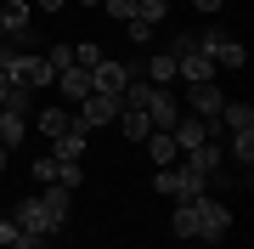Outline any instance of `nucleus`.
<instances>
[{"mask_svg":"<svg viewBox=\"0 0 254 249\" xmlns=\"http://www.w3.org/2000/svg\"><path fill=\"white\" fill-rule=\"evenodd\" d=\"M198 51H209V63H215V74H226V68H243V63H249L243 40H232V28H220V23L198 34Z\"/></svg>","mask_w":254,"mask_h":249,"instance_id":"1","label":"nucleus"},{"mask_svg":"<svg viewBox=\"0 0 254 249\" xmlns=\"http://www.w3.org/2000/svg\"><path fill=\"white\" fill-rule=\"evenodd\" d=\"M192 204H198V238L203 244H220V238H226V232H232V210H226V204H220V198H192Z\"/></svg>","mask_w":254,"mask_h":249,"instance_id":"2","label":"nucleus"},{"mask_svg":"<svg viewBox=\"0 0 254 249\" xmlns=\"http://www.w3.org/2000/svg\"><path fill=\"white\" fill-rule=\"evenodd\" d=\"M130 80H136V68H130V63H119V57H102V63L91 68V91H102V96H119Z\"/></svg>","mask_w":254,"mask_h":249,"instance_id":"3","label":"nucleus"},{"mask_svg":"<svg viewBox=\"0 0 254 249\" xmlns=\"http://www.w3.org/2000/svg\"><path fill=\"white\" fill-rule=\"evenodd\" d=\"M11 221H17V227H28V232H40V238H57V232L68 227V221H57V215H51V210H46L40 198H23Z\"/></svg>","mask_w":254,"mask_h":249,"instance_id":"4","label":"nucleus"},{"mask_svg":"<svg viewBox=\"0 0 254 249\" xmlns=\"http://www.w3.org/2000/svg\"><path fill=\"white\" fill-rule=\"evenodd\" d=\"M187 108L198 113V119H220V108H226V91H220V80L187 85Z\"/></svg>","mask_w":254,"mask_h":249,"instance_id":"5","label":"nucleus"},{"mask_svg":"<svg viewBox=\"0 0 254 249\" xmlns=\"http://www.w3.org/2000/svg\"><path fill=\"white\" fill-rule=\"evenodd\" d=\"M141 113H147V125H153V130H170L175 119H181V102L164 91V85H153V91H147V102H141Z\"/></svg>","mask_w":254,"mask_h":249,"instance_id":"6","label":"nucleus"},{"mask_svg":"<svg viewBox=\"0 0 254 249\" xmlns=\"http://www.w3.org/2000/svg\"><path fill=\"white\" fill-rule=\"evenodd\" d=\"M215 119H198V113H181V119H175L170 125V136H175V148H181V153H192V148H198V142H209V136H215Z\"/></svg>","mask_w":254,"mask_h":249,"instance_id":"7","label":"nucleus"},{"mask_svg":"<svg viewBox=\"0 0 254 249\" xmlns=\"http://www.w3.org/2000/svg\"><path fill=\"white\" fill-rule=\"evenodd\" d=\"M28 23H34V6H28V0H6V6H0V40H28Z\"/></svg>","mask_w":254,"mask_h":249,"instance_id":"8","label":"nucleus"},{"mask_svg":"<svg viewBox=\"0 0 254 249\" xmlns=\"http://www.w3.org/2000/svg\"><path fill=\"white\" fill-rule=\"evenodd\" d=\"M17 85H28V91H46V85H57V68H51L40 51H23V63H17Z\"/></svg>","mask_w":254,"mask_h":249,"instance_id":"9","label":"nucleus"},{"mask_svg":"<svg viewBox=\"0 0 254 249\" xmlns=\"http://www.w3.org/2000/svg\"><path fill=\"white\" fill-rule=\"evenodd\" d=\"M175 80L203 85V80H220V74H215V63H209V51H198V46H192V51H181V57H175Z\"/></svg>","mask_w":254,"mask_h":249,"instance_id":"10","label":"nucleus"},{"mask_svg":"<svg viewBox=\"0 0 254 249\" xmlns=\"http://www.w3.org/2000/svg\"><path fill=\"white\" fill-rule=\"evenodd\" d=\"M119 119V96H102V91H91L79 102V125L91 130V125H113Z\"/></svg>","mask_w":254,"mask_h":249,"instance_id":"11","label":"nucleus"},{"mask_svg":"<svg viewBox=\"0 0 254 249\" xmlns=\"http://www.w3.org/2000/svg\"><path fill=\"white\" fill-rule=\"evenodd\" d=\"M85 136H91V130H85V125L63 130V136L51 142V159H68V165H79V159H85Z\"/></svg>","mask_w":254,"mask_h":249,"instance_id":"12","label":"nucleus"},{"mask_svg":"<svg viewBox=\"0 0 254 249\" xmlns=\"http://www.w3.org/2000/svg\"><path fill=\"white\" fill-rule=\"evenodd\" d=\"M57 85H63V96H68V102H85V96H91V68L68 63L63 74H57Z\"/></svg>","mask_w":254,"mask_h":249,"instance_id":"13","label":"nucleus"},{"mask_svg":"<svg viewBox=\"0 0 254 249\" xmlns=\"http://www.w3.org/2000/svg\"><path fill=\"white\" fill-rule=\"evenodd\" d=\"M147 153H153V170H170L175 159H181V148H175L170 130H153V136H147Z\"/></svg>","mask_w":254,"mask_h":249,"instance_id":"14","label":"nucleus"},{"mask_svg":"<svg viewBox=\"0 0 254 249\" xmlns=\"http://www.w3.org/2000/svg\"><path fill=\"white\" fill-rule=\"evenodd\" d=\"M23 130H28V113H17V108H0V148H17L23 142Z\"/></svg>","mask_w":254,"mask_h":249,"instance_id":"15","label":"nucleus"},{"mask_svg":"<svg viewBox=\"0 0 254 249\" xmlns=\"http://www.w3.org/2000/svg\"><path fill=\"white\" fill-rule=\"evenodd\" d=\"M220 159H226V153H220V142L209 136V142H198V148L187 153V165H192V170H203V175H215V170H220Z\"/></svg>","mask_w":254,"mask_h":249,"instance_id":"16","label":"nucleus"},{"mask_svg":"<svg viewBox=\"0 0 254 249\" xmlns=\"http://www.w3.org/2000/svg\"><path fill=\"white\" fill-rule=\"evenodd\" d=\"M113 125L125 130L130 142H147V136H153V125H147V113H141V108H119V119H113Z\"/></svg>","mask_w":254,"mask_h":249,"instance_id":"17","label":"nucleus"},{"mask_svg":"<svg viewBox=\"0 0 254 249\" xmlns=\"http://www.w3.org/2000/svg\"><path fill=\"white\" fill-rule=\"evenodd\" d=\"M73 125H79V113H68V108H40V130H46L51 142L63 136V130H73Z\"/></svg>","mask_w":254,"mask_h":249,"instance_id":"18","label":"nucleus"},{"mask_svg":"<svg viewBox=\"0 0 254 249\" xmlns=\"http://www.w3.org/2000/svg\"><path fill=\"white\" fill-rule=\"evenodd\" d=\"M175 175H181V193H175V204H187V198H203V193H209V175H203V170H192V165H181Z\"/></svg>","mask_w":254,"mask_h":249,"instance_id":"19","label":"nucleus"},{"mask_svg":"<svg viewBox=\"0 0 254 249\" xmlns=\"http://www.w3.org/2000/svg\"><path fill=\"white\" fill-rule=\"evenodd\" d=\"M170 232H175V238H198V204H175V215H170Z\"/></svg>","mask_w":254,"mask_h":249,"instance_id":"20","label":"nucleus"},{"mask_svg":"<svg viewBox=\"0 0 254 249\" xmlns=\"http://www.w3.org/2000/svg\"><path fill=\"white\" fill-rule=\"evenodd\" d=\"M215 125H226V130H254V108H249V102H226Z\"/></svg>","mask_w":254,"mask_h":249,"instance_id":"21","label":"nucleus"},{"mask_svg":"<svg viewBox=\"0 0 254 249\" xmlns=\"http://www.w3.org/2000/svg\"><path fill=\"white\" fill-rule=\"evenodd\" d=\"M164 80H175V57L170 51H153V57H147V85H164Z\"/></svg>","mask_w":254,"mask_h":249,"instance_id":"22","label":"nucleus"},{"mask_svg":"<svg viewBox=\"0 0 254 249\" xmlns=\"http://www.w3.org/2000/svg\"><path fill=\"white\" fill-rule=\"evenodd\" d=\"M34 198H40V204H46V210L57 215V221H68V187H57V181H51V187H40V193H34Z\"/></svg>","mask_w":254,"mask_h":249,"instance_id":"23","label":"nucleus"},{"mask_svg":"<svg viewBox=\"0 0 254 249\" xmlns=\"http://www.w3.org/2000/svg\"><path fill=\"white\" fill-rule=\"evenodd\" d=\"M232 159H237V165H254V130H232Z\"/></svg>","mask_w":254,"mask_h":249,"instance_id":"24","label":"nucleus"},{"mask_svg":"<svg viewBox=\"0 0 254 249\" xmlns=\"http://www.w3.org/2000/svg\"><path fill=\"white\" fill-rule=\"evenodd\" d=\"M136 17L141 23H164L170 17V0H136Z\"/></svg>","mask_w":254,"mask_h":249,"instance_id":"25","label":"nucleus"},{"mask_svg":"<svg viewBox=\"0 0 254 249\" xmlns=\"http://www.w3.org/2000/svg\"><path fill=\"white\" fill-rule=\"evenodd\" d=\"M153 193H164V198L181 193V175H175V165H170V170H153Z\"/></svg>","mask_w":254,"mask_h":249,"instance_id":"26","label":"nucleus"},{"mask_svg":"<svg viewBox=\"0 0 254 249\" xmlns=\"http://www.w3.org/2000/svg\"><path fill=\"white\" fill-rule=\"evenodd\" d=\"M17 63H23V51L11 46V40H0V74H6V80H17Z\"/></svg>","mask_w":254,"mask_h":249,"instance_id":"27","label":"nucleus"},{"mask_svg":"<svg viewBox=\"0 0 254 249\" xmlns=\"http://www.w3.org/2000/svg\"><path fill=\"white\" fill-rule=\"evenodd\" d=\"M57 165H63V170H57V187H68V193H73V187L85 181V170H79V165H68V159H57Z\"/></svg>","mask_w":254,"mask_h":249,"instance_id":"28","label":"nucleus"},{"mask_svg":"<svg viewBox=\"0 0 254 249\" xmlns=\"http://www.w3.org/2000/svg\"><path fill=\"white\" fill-rule=\"evenodd\" d=\"M73 63H79V68H96V63H102V46H91V40L73 46Z\"/></svg>","mask_w":254,"mask_h":249,"instance_id":"29","label":"nucleus"},{"mask_svg":"<svg viewBox=\"0 0 254 249\" xmlns=\"http://www.w3.org/2000/svg\"><path fill=\"white\" fill-rule=\"evenodd\" d=\"M57 170H63V165H57V159L46 153V159H40V165H34V181H40V187H51V181H57Z\"/></svg>","mask_w":254,"mask_h":249,"instance_id":"30","label":"nucleus"},{"mask_svg":"<svg viewBox=\"0 0 254 249\" xmlns=\"http://www.w3.org/2000/svg\"><path fill=\"white\" fill-rule=\"evenodd\" d=\"M6 249H46V238H40V232H28V227H17V238H11Z\"/></svg>","mask_w":254,"mask_h":249,"instance_id":"31","label":"nucleus"},{"mask_svg":"<svg viewBox=\"0 0 254 249\" xmlns=\"http://www.w3.org/2000/svg\"><path fill=\"white\" fill-rule=\"evenodd\" d=\"M125 34L136 40V46H147V40H153V23H141V17H130V23H125Z\"/></svg>","mask_w":254,"mask_h":249,"instance_id":"32","label":"nucleus"},{"mask_svg":"<svg viewBox=\"0 0 254 249\" xmlns=\"http://www.w3.org/2000/svg\"><path fill=\"white\" fill-rule=\"evenodd\" d=\"M46 63H51V68H57V74H63V68H68V63H73V46H51V51H46Z\"/></svg>","mask_w":254,"mask_h":249,"instance_id":"33","label":"nucleus"},{"mask_svg":"<svg viewBox=\"0 0 254 249\" xmlns=\"http://www.w3.org/2000/svg\"><path fill=\"white\" fill-rule=\"evenodd\" d=\"M108 11H113L119 23H130V17H136V0H108Z\"/></svg>","mask_w":254,"mask_h":249,"instance_id":"34","label":"nucleus"},{"mask_svg":"<svg viewBox=\"0 0 254 249\" xmlns=\"http://www.w3.org/2000/svg\"><path fill=\"white\" fill-rule=\"evenodd\" d=\"M192 6H198V11H209V17H215V11L226 6V0H192Z\"/></svg>","mask_w":254,"mask_h":249,"instance_id":"35","label":"nucleus"},{"mask_svg":"<svg viewBox=\"0 0 254 249\" xmlns=\"http://www.w3.org/2000/svg\"><path fill=\"white\" fill-rule=\"evenodd\" d=\"M34 11H63V0H28Z\"/></svg>","mask_w":254,"mask_h":249,"instance_id":"36","label":"nucleus"},{"mask_svg":"<svg viewBox=\"0 0 254 249\" xmlns=\"http://www.w3.org/2000/svg\"><path fill=\"white\" fill-rule=\"evenodd\" d=\"M6 91H11V80H6V74H0V108H6Z\"/></svg>","mask_w":254,"mask_h":249,"instance_id":"37","label":"nucleus"},{"mask_svg":"<svg viewBox=\"0 0 254 249\" xmlns=\"http://www.w3.org/2000/svg\"><path fill=\"white\" fill-rule=\"evenodd\" d=\"M6 159H11V153H6V148H0V170H6Z\"/></svg>","mask_w":254,"mask_h":249,"instance_id":"38","label":"nucleus"},{"mask_svg":"<svg viewBox=\"0 0 254 249\" xmlns=\"http://www.w3.org/2000/svg\"><path fill=\"white\" fill-rule=\"evenodd\" d=\"M79 6H102V0H79Z\"/></svg>","mask_w":254,"mask_h":249,"instance_id":"39","label":"nucleus"}]
</instances>
